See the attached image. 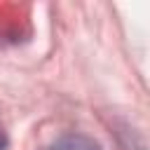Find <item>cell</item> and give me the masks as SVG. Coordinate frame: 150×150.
Here are the masks:
<instances>
[{
	"instance_id": "7a4b0ae2",
	"label": "cell",
	"mask_w": 150,
	"mask_h": 150,
	"mask_svg": "<svg viewBox=\"0 0 150 150\" xmlns=\"http://www.w3.org/2000/svg\"><path fill=\"white\" fill-rule=\"evenodd\" d=\"M5 148H7V136H5V129L0 124V150H5Z\"/></svg>"
},
{
	"instance_id": "6da1fadb",
	"label": "cell",
	"mask_w": 150,
	"mask_h": 150,
	"mask_svg": "<svg viewBox=\"0 0 150 150\" xmlns=\"http://www.w3.org/2000/svg\"><path fill=\"white\" fill-rule=\"evenodd\" d=\"M49 150H101V148H98V143H94V141L87 138V136L70 134V136H63V138H59L56 143H52Z\"/></svg>"
}]
</instances>
